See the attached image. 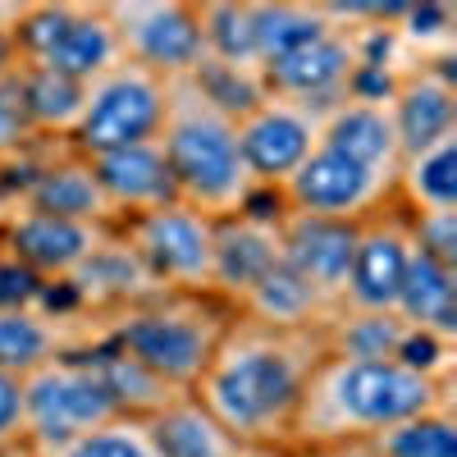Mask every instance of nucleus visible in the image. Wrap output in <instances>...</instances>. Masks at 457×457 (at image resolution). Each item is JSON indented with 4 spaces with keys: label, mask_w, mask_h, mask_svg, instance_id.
Instances as JSON below:
<instances>
[{
    "label": "nucleus",
    "mask_w": 457,
    "mask_h": 457,
    "mask_svg": "<svg viewBox=\"0 0 457 457\" xmlns=\"http://www.w3.org/2000/svg\"><path fill=\"white\" fill-rule=\"evenodd\" d=\"M114 224H87V220H64V215H46L10 202L0 211V256H10L14 265H23L28 275H37L42 284H69L73 270L101 247V238Z\"/></svg>",
    "instance_id": "ddd939ff"
},
{
    "label": "nucleus",
    "mask_w": 457,
    "mask_h": 457,
    "mask_svg": "<svg viewBox=\"0 0 457 457\" xmlns=\"http://www.w3.org/2000/svg\"><path fill=\"white\" fill-rule=\"evenodd\" d=\"M448 64L453 60L411 64L389 92V114H394V133H398L403 156L457 133V83H453Z\"/></svg>",
    "instance_id": "f3484780"
},
{
    "label": "nucleus",
    "mask_w": 457,
    "mask_h": 457,
    "mask_svg": "<svg viewBox=\"0 0 457 457\" xmlns=\"http://www.w3.org/2000/svg\"><path fill=\"white\" fill-rule=\"evenodd\" d=\"M46 457H156V448H151L142 416H110V421L83 430L79 439L51 448Z\"/></svg>",
    "instance_id": "cd10ccee"
},
{
    "label": "nucleus",
    "mask_w": 457,
    "mask_h": 457,
    "mask_svg": "<svg viewBox=\"0 0 457 457\" xmlns=\"http://www.w3.org/2000/svg\"><path fill=\"white\" fill-rule=\"evenodd\" d=\"M19 14H23V5H19V0H0V32H14Z\"/></svg>",
    "instance_id": "72a5a7b5"
},
{
    "label": "nucleus",
    "mask_w": 457,
    "mask_h": 457,
    "mask_svg": "<svg viewBox=\"0 0 457 457\" xmlns=\"http://www.w3.org/2000/svg\"><path fill=\"white\" fill-rule=\"evenodd\" d=\"M87 316H60L51 307H0V370L28 379L46 361L83 348L87 329H79Z\"/></svg>",
    "instance_id": "aec40b11"
},
{
    "label": "nucleus",
    "mask_w": 457,
    "mask_h": 457,
    "mask_svg": "<svg viewBox=\"0 0 457 457\" xmlns=\"http://www.w3.org/2000/svg\"><path fill=\"white\" fill-rule=\"evenodd\" d=\"M28 444V416H23V379L0 370V457H19Z\"/></svg>",
    "instance_id": "c756f323"
},
{
    "label": "nucleus",
    "mask_w": 457,
    "mask_h": 457,
    "mask_svg": "<svg viewBox=\"0 0 457 457\" xmlns=\"http://www.w3.org/2000/svg\"><path fill=\"white\" fill-rule=\"evenodd\" d=\"M279 202L293 215H316L338 224H361L394 206V179L357 165L353 156L316 142V151L297 165V174L279 187Z\"/></svg>",
    "instance_id": "9b49d317"
},
{
    "label": "nucleus",
    "mask_w": 457,
    "mask_h": 457,
    "mask_svg": "<svg viewBox=\"0 0 457 457\" xmlns=\"http://www.w3.org/2000/svg\"><path fill=\"white\" fill-rule=\"evenodd\" d=\"M87 170L101 187L114 224L179 202V187H174V174L165 165L161 142H137V146H124V151H105V156L87 161Z\"/></svg>",
    "instance_id": "dca6fc26"
},
{
    "label": "nucleus",
    "mask_w": 457,
    "mask_h": 457,
    "mask_svg": "<svg viewBox=\"0 0 457 457\" xmlns=\"http://www.w3.org/2000/svg\"><path fill=\"white\" fill-rule=\"evenodd\" d=\"M320 338H325V353L334 357H370V361H398L403 343L411 338V325L398 320V312H348L338 307L325 325H320Z\"/></svg>",
    "instance_id": "a878e982"
},
{
    "label": "nucleus",
    "mask_w": 457,
    "mask_h": 457,
    "mask_svg": "<svg viewBox=\"0 0 457 457\" xmlns=\"http://www.w3.org/2000/svg\"><path fill=\"white\" fill-rule=\"evenodd\" d=\"M156 142L174 174L179 202L202 211L206 220L238 215L261 193L238 156L234 114L206 101L187 79L170 83V110H165V129Z\"/></svg>",
    "instance_id": "20e7f679"
},
{
    "label": "nucleus",
    "mask_w": 457,
    "mask_h": 457,
    "mask_svg": "<svg viewBox=\"0 0 457 457\" xmlns=\"http://www.w3.org/2000/svg\"><path fill=\"white\" fill-rule=\"evenodd\" d=\"M416 252H426L444 265H457V211H435V215H407Z\"/></svg>",
    "instance_id": "c85d7f7f"
},
{
    "label": "nucleus",
    "mask_w": 457,
    "mask_h": 457,
    "mask_svg": "<svg viewBox=\"0 0 457 457\" xmlns=\"http://www.w3.org/2000/svg\"><path fill=\"white\" fill-rule=\"evenodd\" d=\"M133 256L146 265L161 293H197L211 297V256H215V220L193 206H161L114 224Z\"/></svg>",
    "instance_id": "6e6552de"
},
{
    "label": "nucleus",
    "mask_w": 457,
    "mask_h": 457,
    "mask_svg": "<svg viewBox=\"0 0 457 457\" xmlns=\"http://www.w3.org/2000/svg\"><path fill=\"white\" fill-rule=\"evenodd\" d=\"M394 312L411 329L457 343V265H444L426 252H411V265H407V279H403Z\"/></svg>",
    "instance_id": "412c9836"
},
{
    "label": "nucleus",
    "mask_w": 457,
    "mask_h": 457,
    "mask_svg": "<svg viewBox=\"0 0 457 457\" xmlns=\"http://www.w3.org/2000/svg\"><path fill=\"white\" fill-rule=\"evenodd\" d=\"M14 197L19 206H32V211H46V215H64V220H87V224H114L110 220V206L101 197V187L87 170L83 156L55 146H37L23 165H14Z\"/></svg>",
    "instance_id": "2eb2a0df"
},
{
    "label": "nucleus",
    "mask_w": 457,
    "mask_h": 457,
    "mask_svg": "<svg viewBox=\"0 0 457 457\" xmlns=\"http://www.w3.org/2000/svg\"><path fill=\"white\" fill-rule=\"evenodd\" d=\"M394 202L407 215H435V211H457V133L439 137L421 151L398 161L394 179Z\"/></svg>",
    "instance_id": "b1692460"
},
{
    "label": "nucleus",
    "mask_w": 457,
    "mask_h": 457,
    "mask_svg": "<svg viewBox=\"0 0 457 457\" xmlns=\"http://www.w3.org/2000/svg\"><path fill=\"white\" fill-rule=\"evenodd\" d=\"M228 320H234V312L215 297L151 293L110 316H92V338L133 357L146 375H156L174 394H193Z\"/></svg>",
    "instance_id": "7ed1b4c3"
},
{
    "label": "nucleus",
    "mask_w": 457,
    "mask_h": 457,
    "mask_svg": "<svg viewBox=\"0 0 457 457\" xmlns=\"http://www.w3.org/2000/svg\"><path fill=\"white\" fill-rule=\"evenodd\" d=\"M320 142L353 156L357 165L398 179V161L403 146L394 133V114H389V96H361L348 92L334 105H325V124H320Z\"/></svg>",
    "instance_id": "6ab92c4d"
},
{
    "label": "nucleus",
    "mask_w": 457,
    "mask_h": 457,
    "mask_svg": "<svg viewBox=\"0 0 457 457\" xmlns=\"http://www.w3.org/2000/svg\"><path fill=\"white\" fill-rule=\"evenodd\" d=\"M293 457H379L370 439H343V444H307L293 448Z\"/></svg>",
    "instance_id": "7c9ffc66"
},
{
    "label": "nucleus",
    "mask_w": 457,
    "mask_h": 457,
    "mask_svg": "<svg viewBox=\"0 0 457 457\" xmlns=\"http://www.w3.org/2000/svg\"><path fill=\"white\" fill-rule=\"evenodd\" d=\"M320 357V329H270L234 316L193 385V398L238 444L293 448V421Z\"/></svg>",
    "instance_id": "f257e3e1"
},
{
    "label": "nucleus",
    "mask_w": 457,
    "mask_h": 457,
    "mask_svg": "<svg viewBox=\"0 0 457 457\" xmlns=\"http://www.w3.org/2000/svg\"><path fill=\"white\" fill-rule=\"evenodd\" d=\"M284 202L279 193H256L238 215L215 220V256H211V297L228 312L284 261Z\"/></svg>",
    "instance_id": "f8f14e48"
},
{
    "label": "nucleus",
    "mask_w": 457,
    "mask_h": 457,
    "mask_svg": "<svg viewBox=\"0 0 457 457\" xmlns=\"http://www.w3.org/2000/svg\"><path fill=\"white\" fill-rule=\"evenodd\" d=\"M142 421H146L156 457H234L238 453V439L228 435L193 394L170 398L165 407L142 416Z\"/></svg>",
    "instance_id": "4be33fe9"
},
{
    "label": "nucleus",
    "mask_w": 457,
    "mask_h": 457,
    "mask_svg": "<svg viewBox=\"0 0 457 457\" xmlns=\"http://www.w3.org/2000/svg\"><path fill=\"white\" fill-rule=\"evenodd\" d=\"M105 14L120 37V55L161 73L165 83L187 79L206 60L202 10L187 0H129V5L120 0V5H105Z\"/></svg>",
    "instance_id": "9d476101"
},
{
    "label": "nucleus",
    "mask_w": 457,
    "mask_h": 457,
    "mask_svg": "<svg viewBox=\"0 0 457 457\" xmlns=\"http://www.w3.org/2000/svg\"><path fill=\"white\" fill-rule=\"evenodd\" d=\"M370 444L379 457H457V416L453 407H435L379 430Z\"/></svg>",
    "instance_id": "bb28decb"
},
{
    "label": "nucleus",
    "mask_w": 457,
    "mask_h": 457,
    "mask_svg": "<svg viewBox=\"0 0 457 457\" xmlns=\"http://www.w3.org/2000/svg\"><path fill=\"white\" fill-rule=\"evenodd\" d=\"M234 316L256 320V325H270V329H320L334 316V307L307 279H297L288 265L279 261L275 270L234 307Z\"/></svg>",
    "instance_id": "5701e85b"
},
{
    "label": "nucleus",
    "mask_w": 457,
    "mask_h": 457,
    "mask_svg": "<svg viewBox=\"0 0 457 457\" xmlns=\"http://www.w3.org/2000/svg\"><path fill=\"white\" fill-rule=\"evenodd\" d=\"M165 110H170V83L161 73L120 60L101 79L87 83L79 124H73L64 151L92 161V156H105V151L156 142L165 129Z\"/></svg>",
    "instance_id": "39448f33"
},
{
    "label": "nucleus",
    "mask_w": 457,
    "mask_h": 457,
    "mask_svg": "<svg viewBox=\"0 0 457 457\" xmlns=\"http://www.w3.org/2000/svg\"><path fill=\"white\" fill-rule=\"evenodd\" d=\"M23 416H28L23 453L46 457L51 448L79 439L83 430L110 421L120 411H114V403H110L105 385L96 379L92 361L83 357V348H73L23 379Z\"/></svg>",
    "instance_id": "0eeeda50"
},
{
    "label": "nucleus",
    "mask_w": 457,
    "mask_h": 457,
    "mask_svg": "<svg viewBox=\"0 0 457 457\" xmlns=\"http://www.w3.org/2000/svg\"><path fill=\"white\" fill-rule=\"evenodd\" d=\"M234 457H293V448H284V444H238Z\"/></svg>",
    "instance_id": "473e14b6"
},
{
    "label": "nucleus",
    "mask_w": 457,
    "mask_h": 457,
    "mask_svg": "<svg viewBox=\"0 0 457 457\" xmlns=\"http://www.w3.org/2000/svg\"><path fill=\"white\" fill-rule=\"evenodd\" d=\"M320 124H325L320 105L293 101V96H279V92H265L261 101H252L234 120L238 156L247 165V179L261 193H279V187L297 174V165L316 151Z\"/></svg>",
    "instance_id": "1a4fd4ad"
},
{
    "label": "nucleus",
    "mask_w": 457,
    "mask_h": 457,
    "mask_svg": "<svg viewBox=\"0 0 457 457\" xmlns=\"http://www.w3.org/2000/svg\"><path fill=\"white\" fill-rule=\"evenodd\" d=\"M19 83V101H23V114H28V129L42 146H64L73 124H79V110H83V92L87 83H73V79H60V73H46V69H23L14 73Z\"/></svg>",
    "instance_id": "393cba45"
},
{
    "label": "nucleus",
    "mask_w": 457,
    "mask_h": 457,
    "mask_svg": "<svg viewBox=\"0 0 457 457\" xmlns=\"http://www.w3.org/2000/svg\"><path fill=\"white\" fill-rule=\"evenodd\" d=\"M411 224L407 211L394 202L379 215L357 224V243H353V265H348V284H343V302L348 312H394L398 293L411 265Z\"/></svg>",
    "instance_id": "4468645a"
},
{
    "label": "nucleus",
    "mask_w": 457,
    "mask_h": 457,
    "mask_svg": "<svg viewBox=\"0 0 457 457\" xmlns=\"http://www.w3.org/2000/svg\"><path fill=\"white\" fill-rule=\"evenodd\" d=\"M10 37L23 69H46L73 83H92L124 60L105 5H23Z\"/></svg>",
    "instance_id": "423d86ee"
},
{
    "label": "nucleus",
    "mask_w": 457,
    "mask_h": 457,
    "mask_svg": "<svg viewBox=\"0 0 457 457\" xmlns=\"http://www.w3.org/2000/svg\"><path fill=\"white\" fill-rule=\"evenodd\" d=\"M435 407H453V385L430 379L403 361H370V357H334L325 353L307 379L293 448L307 444H343V439H375L407 416Z\"/></svg>",
    "instance_id": "f03ea898"
},
{
    "label": "nucleus",
    "mask_w": 457,
    "mask_h": 457,
    "mask_svg": "<svg viewBox=\"0 0 457 457\" xmlns=\"http://www.w3.org/2000/svg\"><path fill=\"white\" fill-rule=\"evenodd\" d=\"M279 238H284V265L297 279H307L338 312L343 284H348V265H353L357 224H338V220H316V215L284 211Z\"/></svg>",
    "instance_id": "a211bd4d"
},
{
    "label": "nucleus",
    "mask_w": 457,
    "mask_h": 457,
    "mask_svg": "<svg viewBox=\"0 0 457 457\" xmlns=\"http://www.w3.org/2000/svg\"><path fill=\"white\" fill-rule=\"evenodd\" d=\"M14 69H19V51H14V37L10 32H0V87H5L14 79Z\"/></svg>",
    "instance_id": "2f4dec72"
}]
</instances>
